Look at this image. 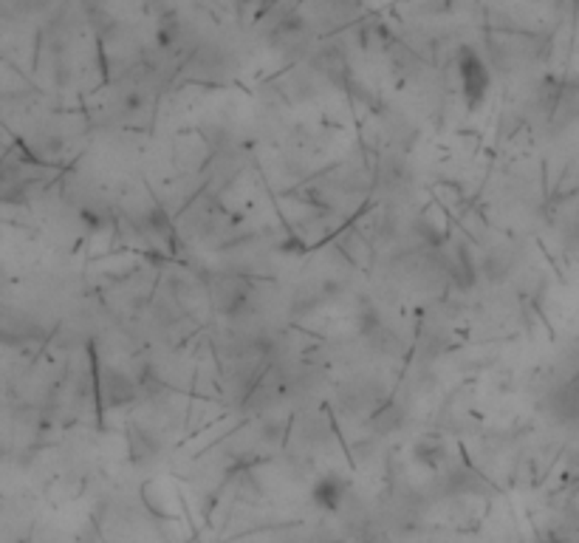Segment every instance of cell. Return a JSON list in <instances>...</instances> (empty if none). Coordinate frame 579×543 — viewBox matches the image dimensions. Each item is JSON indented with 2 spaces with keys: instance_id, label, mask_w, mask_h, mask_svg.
<instances>
[{
  "instance_id": "ba28073f",
  "label": "cell",
  "mask_w": 579,
  "mask_h": 543,
  "mask_svg": "<svg viewBox=\"0 0 579 543\" xmlns=\"http://www.w3.org/2000/svg\"><path fill=\"white\" fill-rule=\"evenodd\" d=\"M359 543H391V538L384 535L381 529H368V532L362 535V540H359Z\"/></svg>"
},
{
  "instance_id": "52a82bcc",
  "label": "cell",
  "mask_w": 579,
  "mask_h": 543,
  "mask_svg": "<svg viewBox=\"0 0 579 543\" xmlns=\"http://www.w3.org/2000/svg\"><path fill=\"white\" fill-rule=\"evenodd\" d=\"M413 458L427 470H444L449 465V447L441 436H421L413 445Z\"/></svg>"
},
{
  "instance_id": "3957f363",
  "label": "cell",
  "mask_w": 579,
  "mask_h": 543,
  "mask_svg": "<svg viewBox=\"0 0 579 543\" xmlns=\"http://www.w3.org/2000/svg\"><path fill=\"white\" fill-rule=\"evenodd\" d=\"M388 402V393H384L381 382L373 377H351L345 382H339L336 388V410L351 416V419H371V416Z\"/></svg>"
},
{
  "instance_id": "7a4b0ae2",
  "label": "cell",
  "mask_w": 579,
  "mask_h": 543,
  "mask_svg": "<svg viewBox=\"0 0 579 543\" xmlns=\"http://www.w3.org/2000/svg\"><path fill=\"white\" fill-rule=\"evenodd\" d=\"M139 388H142V382L133 377L131 371H124L119 365H111V363L96 365L94 393H96V402H99L102 410L131 408L139 400Z\"/></svg>"
},
{
  "instance_id": "277c9868",
  "label": "cell",
  "mask_w": 579,
  "mask_h": 543,
  "mask_svg": "<svg viewBox=\"0 0 579 543\" xmlns=\"http://www.w3.org/2000/svg\"><path fill=\"white\" fill-rule=\"evenodd\" d=\"M458 74H461V88L466 94L469 108H478L489 94L492 74H489L486 62L481 60V54L475 49L464 46L458 51Z\"/></svg>"
},
{
  "instance_id": "6da1fadb",
  "label": "cell",
  "mask_w": 579,
  "mask_h": 543,
  "mask_svg": "<svg viewBox=\"0 0 579 543\" xmlns=\"http://www.w3.org/2000/svg\"><path fill=\"white\" fill-rule=\"evenodd\" d=\"M209 300L216 306L218 315H224L232 323H244L246 315H252L254 306V289L244 275H232V272H221L209 281Z\"/></svg>"
},
{
  "instance_id": "5b68a950",
  "label": "cell",
  "mask_w": 579,
  "mask_h": 543,
  "mask_svg": "<svg viewBox=\"0 0 579 543\" xmlns=\"http://www.w3.org/2000/svg\"><path fill=\"white\" fill-rule=\"evenodd\" d=\"M127 442H131V462L139 467L153 465L164 453L161 430L147 422H131V428H127Z\"/></svg>"
},
{
  "instance_id": "8992f818",
  "label": "cell",
  "mask_w": 579,
  "mask_h": 543,
  "mask_svg": "<svg viewBox=\"0 0 579 543\" xmlns=\"http://www.w3.org/2000/svg\"><path fill=\"white\" fill-rule=\"evenodd\" d=\"M311 498L323 512H342L351 498V482L342 473H326L314 482Z\"/></svg>"
}]
</instances>
